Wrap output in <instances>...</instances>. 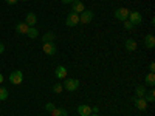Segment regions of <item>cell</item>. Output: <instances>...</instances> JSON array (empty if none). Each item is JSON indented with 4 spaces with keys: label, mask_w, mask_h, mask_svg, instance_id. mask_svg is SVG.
Masks as SVG:
<instances>
[{
    "label": "cell",
    "mask_w": 155,
    "mask_h": 116,
    "mask_svg": "<svg viewBox=\"0 0 155 116\" xmlns=\"http://www.w3.org/2000/svg\"><path fill=\"white\" fill-rule=\"evenodd\" d=\"M81 82L78 79H65V82L62 84V87L67 90V92H76L78 88H79Z\"/></svg>",
    "instance_id": "6da1fadb"
},
{
    "label": "cell",
    "mask_w": 155,
    "mask_h": 116,
    "mask_svg": "<svg viewBox=\"0 0 155 116\" xmlns=\"http://www.w3.org/2000/svg\"><path fill=\"white\" fill-rule=\"evenodd\" d=\"M23 81V73L20 70H16V71H12L9 74V82L11 84H14V85H20Z\"/></svg>",
    "instance_id": "7a4b0ae2"
},
{
    "label": "cell",
    "mask_w": 155,
    "mask_h": 116,
    "mask_svg": "<svg viewBox=\"0 0 155 116\" xmlns=\"http://www.w3.org/2000/svg\"><path fill=\"white\" fill-rule=\"evenodd\" d=\"M79 23V14H76V12H70V14L67 16V19H65V25L67 27H76V25Z\"/></svg>",
    "instance_id": "3957f363"
},
{
    "label": "cell",
    "mask_w": 155,
    "mask_h": 116,
    "mask_svg": "<svg viewBox=\"0 0 155 116\" xmlns=\"http://www.w3.org/2000/svg\"><path fill=\"white\" fill-rule=\"evenodd\" d=\"M127 20L130 22L134 27H137V25H141V22H143V16H141L138 11H134V12H130V14H129V19H127Z\"/></svg>",
    "instance_id": "277c9868"
},
{
    "label": "cell",
    "mask_w": 155,
    "mask_h": 116,
    "mask_svg": "<svg viewBox=\"0 0 155 116\" xmlns=\"http://www.w3.org/2000/svg\"><path fill=\"white\" fill-rule=\"evenodd\" d=\"M129 14H130V11H129L127 8H120V9L115 11V19H118V20L124 22V20L129 19Z\"/></svg>",
    "instance_id": "5b68a950"
},
{
    "label": "cell",
    "mask_w": 155,
    "mask_h": 116,
    "mask_svg": "<svg viewBox=\"0 0 155 116\" xmlns=\"http://www.w3.org/2000/svg\"><path fill=\"white\" fill-rule=\"evenodd\" d=\"M42 50H44V53H45L47 56H54V54H56V51H58L54 42H47V44H44Z\"/></svg>",
    "instance_id": "8992f818"
},
{
    "label": "cell",
    "mask_w": 155,
    "mask_h": 116,
    "mask_svg": "<svg viewBox=\"0 0 155 116\" xmlns=\"http://www.w3.org/2000/svg\"><path fill=\"white\" fill-rule=\"evenodd\" d=\"M92 20H93V12L90 9H84L79 16V22L81 23H90Z\"/></svg>",
    "instance_id": "52a82bcc"
},
{
    "label": "cell",
    "mask_w": 155,
    "mask_h": 116,
    "mask_svg": "<svg viewBox=\"0 0 155 116\" xmlns=\"http://www.w3.org/2000/svg\"><path fill=\"white\" fill-rule=\"evenodd\" d=\"M134 102H135V107L140 110V111H146L147 108V101L144 98H134Z\"/></svg>",
    "instance_id": "ba28073f"
},
{
    "label": "cell",
    "mask_w": 155,
    "mask_h": 116,
    "mask_svg": "<svg viewBox=\"0 0 155 116\" xmlns=\"http://www.w3.org/2000/svg\"><path fill=\"white\" fill-rule=\"evenodd\" d=\"M71 9H73V12H76V14H81V12L85 9V6H84V2H81V0H73Z\"/></svg>",
    "instance_id": "9c48e42d"
},
{
    "label": "cell",
    "mask_w": 155,
    "mask_h": 116,
    "mask_svg": "<svg viewBox=\"0 0 155 116\" xmlns=\"http://www.w3.org/2000/svg\"><path fill=\"white\" fill-rule=\"evenodd\" d=\"M78 113H79V116H90L92 114V107L82 104V105L78 107Z\"/></svg>",
    "instance_id": "30bf717a"
},
{
    "label": "cell",
    "mask_w": 155,
    "mask_h": 116,
    "mask_svg": "<svg viewBox=\"0 0 155 116\" xmlns=\"http://www.w3.org/2000/svg\"><path fill=\"white\" fill-rule=\"evenodd\" d=\"M67 68L65 67H62V65H59L58 68H56V71H54V76L58 77V79H65L67 77Z\"/></svg>",
    "instance_id": "8fae6325"
},
{
    "label": "cell",
    "mask_w": 155,
    "mask_h": 116,
    "mask_svg": "<svg viewBox=\"0 0 155 116\" xmlns=\"http://www.w3.org/2000/svg\"><path fill=\"white\" fill-rule=\"evenodd\" d=\"M25 23H27L28 27H34V25L37 23V17H36L34 12H28L27 17H25Z\"/></svg>",
    "instance_id": "7c38bea8"
},
{
    "label": "cell",
    "mask_w": 155,
    "mask_h": 116,
    "mask_svg": "<svg viewBox=\"0 0 155 116\" xmlns=\"http://www.w3.org/2000/svg\"><path fill=\"white\" fill-rule=\"evenodd\" d=\"M144 45H146L149 50L155 48V36H153V34H147V36L144 37Z\"/></svg>",
    "instance_id": "4fadbf2b"
},
{
    "label": "cell",
    "mask_w": 155,
    "mask_h": 116,
    "mask_svg": "<svg viewBox=\"0 0 155 116\" xmlns=\"http://www.w3.org/2000/svg\"><path fill=\"white\" fill-rule=\"evenodd\" d=\"M28 30H30V27H28V25L25 23V22H20V23L16 25V31H17L19 34H27Z\"/></svg>",
    "instance_id": "5bb4252c"
},
{
    "label": "cell",
    "mask_w": 155,
    "mask_h": 116,
    "mask_svg": "<svg viewBox=\"0 0 155 116\" xmlns=\"http://www.w3.org/2000/svg\"><path fill=\"white\" fill-rule=\"evenodd\" d=\"M54 39H56V34H54L53 31H48V33H45V34L42 36V42H44V44H47V42H54Z\"/></svg>",
    "instance_id": "9a60e30c"
},
{
    "label": "cell",
    "mask_w": 155,
    "mask_h": 116,
    "mask_svg": "<svg viewBox=\"0 0 155 116\" xmlns=\"http://www.w3.org/2000/svg\"><path fill=\"white\" fill-rule=\"evenodd\" d=\"M124 47H126L127 51H135V50H137V42L134 40V39H127L126 44H124Z\"/></svg>",
    "instance_id": "2e32d148"
},
{
    "label": "cell",
    "mask_w": 155,
    "mask_h": 116,
    "mask_svg": "<svg viewBox=\"0 0 155 116\" xmlns=\"http://www.w3.org/2000/svg\"><path fill=\"white\" fill-rule=\"evenodd\" d=\"M68 111L65 108H62V107H56L53 111H51V116H67Z\"/></svg>",
    "instance_id": "e0dca14e"
},
{
    "label": "cell",
    "mask_w": 155,
    "mask_h": 116,
    "mask_svg": "<svg viewBox=\"0 0 155 116\" xmlns=\"http://www.w3.org/2000/svg\"><path fill=\"white\" fill-rule=\"evenodd\" d=\"M144 95H146V87L144 85H138L135 88V96L137 98H144Z\"/></svg>",
    "instance_id": "ac0fdd59"
},
{
    "label": "cell",
    "mask_w": 155,
    "mask_h": 116,
    "mask_svg": "<svg viewBox=\"0 0 155 116\" xmlns=\"http://www.w3.org/2000/svg\"><path fill=\"white\" fill-rule=\"evenodd\" d=\"M146 85L147 87H153L155 85V73H149L146 76Z\"/></svg>",
    "instance_id": "d6986e66"
},
{
    "label": "cell",
    "mask_w": 155,
    "mask_h": 116,
    "mask_svg": "<svg viewBox=\"0 0 155 116\" xmlns=\"http://www.w3.org/2000/svg\"><path fill=\"white\" fill-rule=\"evenodd\" d=\"M37 34H39V31H37L34 27H30V30H28L27 36H28L30 39H36V37H37Z\"/></svg>",
    "instance_id": "ffe728a7"
},
{
    "label": "cell",
    "mask_w": 155,
    "mask_h": 116,
    "mask_svg": "<svg viewBox=\"0 0 155 116\" xmlns=\"http://www.w3.org/2000/svg\"><path fill=\"white\" fill-rule=\"evenodd\" d=\"M144 99H146L147 102H153V101H155V92H153V90H150V92H147V93L144 95Z\"/></svg>",
    "instance_id": "44dd1931"
},
{
    "label": "cell",
    "mask_w": 155,
    "mask_h": 116,
    "mask_svg": "<svg viewBox=\"0 0 155 116\" xmlns=\"http://www.w3.org/2000/svg\"><path fill=\"white\" fill-rule=\"evenodd\" d=\"M8 90L5 88V87H0V101H5V99H8Z\"/></svg>",
    "instance_id": "7402d4cb"
},
{
    "label": "cell",
    "mask_w": 155,
    "mask_h": 116,
    "mask_svg": "<svg viewBox=\"0 0 155 116\" xmlns=\"http://www.w3.org/2000/svg\"><path fill=\"white\" fill-rule=\"evenodd\" d=\"M62 90H64L62 84H54V85H53V92H54L56 95H59V93L62 92Z\"/></svg>",
    "instance_id": "603a6c76"
},
{
    "label": "cell",
    "mask_w": 155,
    "mask_h": 116,
    "mask_svg": "<svg viewBox=\"0 0 155 116\" xmlns=\"http://www.w3.org/2000/svg\"><path fill=\"white\" fill-rule=\"evenodd\" d=\"M54 108H56V105L53 104V102H48V104L45 105V110H47V111H50V113H51V111H53Z\"/></svg>",
    "instance_id": "cb8c5ba5"
},
{
    "label": "cell",
    "mask_w": 155,
    "mask_h": 116,
    "mask_svg": "<svg viewBox=\"0 0 155 116\" xmlns=\"http://www.w3.org/2000/svg\"><path fill=\"white\" fill-rule=\"evenodd\" d=\"M124 28H126L127 31H130V30L134 28V25H132L130 22H129V20H124Z\"/></svg>",
    "instance_id": "d4e9b609"
},
{
    "label": "cell",
    "mask_w": 155,
    "mask_h": 116,
    "mask_svg": "<svg viewBox=\"0 0 155 116\" xmlns=\"http://www.w3.org/2000/svg\"><path fill=\"white\" fill-rule=\"evenodd\" d=\"M149 71H150V73H153V71H155V63H153V62H150V63H149Z\"/></svg>",
    "instance_id": "484cf974"
},
{
    "label": "cell",
    "mask_w": 155,
    "mask_h": 116,
    "mask_svg": "<svg viewBox=\"0 0 155 116\" xmlns=\"http://www.w3.org/2000/svg\"><path fill=\"white\" fill-rule=\"evenodd\" d=\"M5 2H6L8 5H16V3L19 2V0H5Z\"/></svg>",
    "instance_id": "4316f807"
},
{
    "label": "cell",
    "mask_w": 155,
    "mask_h": 116,
    "mask_svg": "<svg viewBox=\"0 0 155 116\" xmlns=\"http://www.w3.org/2000/svg\"><path fill=\"white\" fill-rule=\"evenodd\" d=\"M3 51H5V45H3L2 42H0V54H2V53H3Z\"/></svg>",
    "instance_id": "83f0119b"
},
{
    "label": "cell",
    "mask_w": 155,
    "mask_h": 116,
    "mask_svg": "<svg viewBox=\"0 0 155 116\" xmlns=\"http://www.w3.org/2000/svg\"><path fill=\"white\" fill-rule=\"evenodd\" d=\"M62 3H73V0H61Z\"/></svg>",
    "instance_id": "f1b7e54d"
},
{
    "label": "cell",
    "mask_w": 155,
    "mask_h": 116,
    "mask_svg": "<svg viewBox=\"0 0 155 116\" xmlns=\"http://www.w3.org/2000/svg\"><path fill=\"white\" fill-rule=\"evenodd\" d=\"M2 82H3V74L0 73V84H2Z\"/></svg>",
    "instance_id": "f546056e"
},
{
    "label": "cell",
    "mask_w": 155,
    "mask_h": 116,
    "mask_svg": "<svg viewBox=\"0 0 155 116\" xmlns=\"http://www.w3.org/2000/svg\"><path fill=\"white\" fill-rule=\"evenodd\" d=\"M90 116H98V113H93V114H90Z\"/></svg>",
    "instance_id": "4dcf8cb0"
},
{
    "label": "cell",
    "mask_w": 155,
    "mask_h": 116,
    "mask_svg": "<svg viewBox=\"0 0 155 116\" xmlns=\"http://www.w3.org/2000/svg\"><path fill=\"white\" fill-rule=\"evenodd\" d=\"M22 2H28V0H22Z\"/></svg>",
    "instance_id": "1f68e13d"
}]
</instances>
